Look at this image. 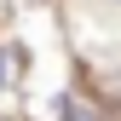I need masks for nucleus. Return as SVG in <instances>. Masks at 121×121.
Listing matches in <instances>:
<instances>
[{"label":"nucleus","instance_id":"nucleus-1","mask_svg":"<svg viewBox=\"0 0 121 121\" xmlns=\"http://www.w3.org/2000/svg\"><path fill=\"white\" fill-rule=\"evenodd\" d=\"M64 121H92V110H86V104H69V110H64Z\"/></svg>","mask_w":121,"mask_h":121}]
</instances>
